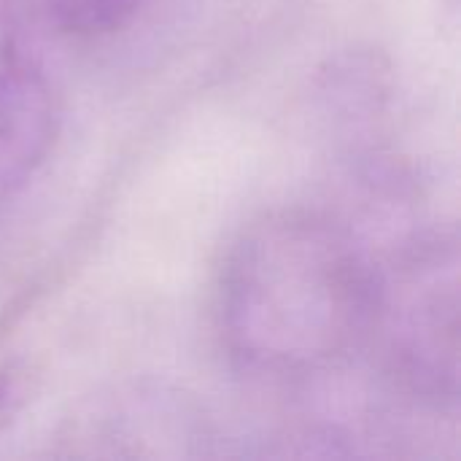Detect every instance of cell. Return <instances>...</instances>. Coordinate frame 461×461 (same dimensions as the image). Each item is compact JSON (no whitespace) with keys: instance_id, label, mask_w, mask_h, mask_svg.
Returning a JSON list of instances; mask_svg holds the SVG:
<instances>
[{"instance_id":"1","label":"cell","mask_w":461,"mask_h":461,"mask_svg":"<svg viewBox=\"0 0 461 461\" xmlns=\"http://www.w3.org/2000/svg\"><path fill=\"white\" fill-rule=\"evenodd\" d=\"M381 270L335 219L286 208L251 221L219 284L224 343L243 367L308 378L373 338Z\"/></svg>"},{"instance_id":"2","label":"cell","mask_w":461,"mask_h":461,"mask_svg":"<svg viewBox=\"0 0 461 461\" xmlns=\"http://www.w3.org/2000/svg\"><path fill=\"white\" fill-rule=\"evenodd\" d=\"M373 338H381L392 373L429 402L459 394V254L432 238L381 270Z\"/></svg>"},{"instance_id":"3","label":"cell","mask_w":461,"mask_h":461,"mask_svg":"<svg viewBox=\"0 0 461 461\" xmlns=\"http://www.w3.org/2000/svg\"><path fill=\"white\" fill-rule=\"evenodd\" d=\"M59 108L19 8L0 0V200L16 194L46 162Z\"/></svg>"},{"instance_id":"4","label":"cell","mask_w":461,"mask_h":461,"mask_svg":"<svg viewBox=\"0 0 461 461\" xmlns=\"http://www.w3.org/2000/svg\"><path fill=\"white\" fill-rule=\"evenodd\" d=\"M151 0H43L46 19L70 38H103L124 30Z\"/></svg>"}]
</instances>
